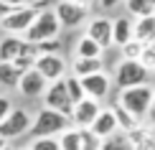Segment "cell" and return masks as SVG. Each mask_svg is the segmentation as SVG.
Segmentation results:
<instances>
[{
    "instance_id": "obj_21",
    "label": "cell",
    "mask_w": 155,
    "mask_h": 150,
    "mask_svg": "<svg viewBox=\"0 0 155 150\" xmlns=\"http://www.w3.org/2000/svg\"><path fill=\"white\" fill-rule=\"evenodd\" d=\"M36 58H38V54H36V46H33V43H23L21 54L13 58L10 64H13V66H15L18 71H28V69H33Z\"/></svg>"
},
{
    "instance_id": "obj_8",
    "label": "cell",
    "mask_w": 155,
    "mask_h": 150,
    "mask_svg": "<svg viewBox=\"0 0 155 150\" xmlns=\"http://www.w3.org/2000/svg\"><path fill=\"white\" fill-rule=\"evenodd\" d=\"M25 130H31V115L25 112L23 107H13L8 112V117L0 122V138L3 140L21 138Z\"/></svg>"
},
{
    "instance_id": "obj_5",
    "label": "cell",
    "mask_w": 155,
    "mask_h": 150,
    "mask_svg": "<svg viewBox=\"0 0 155 150\" xmlns=\"http://www.w3.org/2000/svg\"><path fill=\"white\" fill-rule=\"evenodd\" d=\"M114 84L120 89L140 87V84H150V71H147L140 61H127L122 58L117 64V74H114Z\"/></svg>"
},
{
    "instance_id": "obj_42",
    "label": "cell",
    "mask_w": 155,
    "mask_h": 150,
    "mask_svg": "<svg viewBox=\"0 0 155 150\" xmlns=\"http://www.w3.org/2000/svg\"><path fill=\"white\" fill-rule=\"evenodd\" d=\"M94 3H97V0H94Z\"/></svg>"
},
{
    "instance_id": "obj_35",
    "label": "cell",
    "mask_w": 155,
    "mask_h": 150,
    "mask_svg": "<svg viewBox=\"0 0 155 150\" xmlns=\"http://www.w3.org/2000/svg\"><path fill=\"white\" fill-rule=\"evenodd\" d=\"M120 3H125V0H97V5H99V8H117Z\"/></svg>"
},
{
    "instance_id": "obj_28",
    "label": "cell",
    "mask_w": 155,
    "mask_h": 150,
    "mask_svg": "<svg viewBox=\"0 0 155 150\" xmlns=\"http://www.w3.org/2000/svg\"><path fill=\"white\" fill-rule=\"evenodd\" d=\"M79 142H81V150H99V148H102V140L97 138L89 127L79 130Z\"/></svg>"
},
{
    "instance_id": "obj_3",
    "label": "cell",
    "mask_w": 155,
    "mask_h": 150,
    "mask_svg": "<svg viewBox=\"0 0 155 150\" xmlns=\"http://www.w3.org/2000/svg\"><path fill=\"white\" fill-rule=\"evenodd\" d=\"M59 31H61V25H59V21H56L54 10L46 8V10H41V13L33 18L31 28L23 33V36H25L23 41L36 46V43H43V41H54V38H59Z\"/></svg>"
},
{
    "instance_id": "obj_6",
    "label": "cell",
    "mask_w": 155,
    "mask_h": 150,
    "mask_svg": "<svg viewBox=\"0 0 155 150\" xmlns=\"http://www.w3.org/2000/svg\"><path fill=\"white\" fill-rule=\"evenodd\" d=\"M51 10H54V15H56V21H59L61 28H79V25L87 21V15H89L87 5L74 3V0H59Z\"/></svg>"
},
{
    "instance_id": "obj_24",
    "label": "cell",
    "mask_w": 155,
    "mask_h": 150,
    "mask_svg": "<svg viewBox=\"0 0 155 150\" xmlns=\"http://www.w3.org/2000/svg\"><path fill=\"white\" fill-rule=\"evenodd\" d=\"M125 5H127V10H130L135 18H147V15H153V10H155L153 0H125Z\"/></svg>"
},
{
    "instance_id": "obj_38",
    "label": "cell",
    "mask_w": 155,
    "mask_h": 150,
    "mask_svg": "<svg viewBox=\"0 0 155 150\" xmlns=\"http://www.w3.org/2000/svg\"><path fill=\"white\" fill-rule=\"evenodd\" d=\"M3 148H5V140H3V138H0V150H3Z\"/></svg>"
},
{
    "instance_id": "obj_32",
    "label": "cell",
    "mask_w": 155,
    "mask_h": 150,
    "mask_svg": "<svg viewBox=\"0 0 155 150\" xmlns=\"http://www.w3.org/2000/svg\"><path fill=\"white\" fill-rule=\"evenodd\" d=\"M59 48H61L59 38H54V41H43V43H36V54H38V56H43V54H59Z\"/></svg>"
},
{
    "instance_id": "obj_37",
    "label": "cell",
    "mask_w": 155,
    "mask_h": 150,
    "mask_svg": "<svg viewBox=\"0 0 155 150\" xmlns=\"http://www.w3.org/2000/svg\"><path fill=\"white\" fill-rule=\"evenodd\" d=\"M10 10H13V8H10V5H5V3H3V0H0V21H3V18H5V15H8V13H10Z\"/></svg>"
},
{
    "instance_id": "obj_10",
    "label": "cell",
    "mask_w": 155,
    "mask_h": 150,
    "mask_svg": "<svg viewBox=\"0 0 155 150\" xmlns=\"http://www.w3.org/2000/svg\"><path fill=\"white\" fill-rule=\"evenodd\" d=\"M99 102H94V99H89V97H84L81 102H76L74 104V109H71V117H69V122H71V127L76 130H84V127H89L94 122V117L99 115Z\"/></svg>"
},
{
    "instance_id": "obj_30",
    "label": "cell",
    "mask_w": 155,
    "mask_h": 150,
    "mask_svg": "<svg viewBox=\"0 0 155 150\" xmlns=\"http://www.w3.org/2000/svg\"><path fill=\"white\" fill-rule=\"evenodd\" d=\"M137 61L143 64L147 71H155V41H153V43H145V46H143V54H140Z\"/></svg>"
},
{
    "instance_id": "obj_20",
    "label": "cell",
    "mask_w": 155,
    "mask_h": 150,
    "mask_svg": "<svg viewBox=\"0 0 155 150\" xmlns=\"http://www.w3.org/2000/svg\"><path fill=\"white\" fill-rule=\"evenodd\" d=\"M102 58H74V74L76 79H84V76H92L97 71H102Z\"/></svg>"
},
{
    "instance_id": "obj_2",
    "label": "cell",
    "mask_w": 155,
    "mask_h": 150,
    "mask_svg": "<svg viewBox=\"0 0 155 150\" xmlns=\"http://www.w3.org/2000/svg\"><path fill=\"white\" fill-rule=\"evenodd\" d=\"M41 10H46V0H38V3L25 5V8H13L8 15L0 21V28H3L8 36L25 33V31L31 28V23H33V18H36Z\"/></svg>"
},
{
    "instance_id": "obj_11",
    "label": "cell",
    "mask_w": 155,
    "mask_h": 150,
    "mask_svg": "<svg viewBox=\"0 0 155 150\" xmlns=\"http://www.w3.org/2000/svg\"><path fill=\"white\" fill-rule=\"evenodd\" d=\"M84 36L92 38L102 51L109 48V46H112V21H109V18H92Z\"/></svg>"
},
{
    "instance_id": "obj_22",
    "label": "cell",
    "mask_w": 155,
    "mask_h": 150,
    "mask_svg": "<svg viewBox=\"0 0 155 150\" xmlns=\"http://www.w3.org/2000/svg\"><path fill=\"white\" fill-rule=\"evenodd\" d=\"M76 58H102V48L97 46L92 38L81 36L76 41Z\"/></svg>"
},
{
    "instance_id": "obj_9",
    "label": "cell",
    "mask_w": 155,
    "mask_h": 150,
    "mask_svg": "<svg viewBox=\"0 0 155 150\" xmlns=\"http://www.w3.org/2000/svg\"><path fill=\"white\" fill-rule=\"evenodd\" d=\"M33 69H36L38 74H41L43 79L51 84V82L64 79V74H66V61H64L59 54H43V56H38V58H36Z\"/></svg>"
},
{
    "instance_id": "obj_40",
    "label": "cell",
    "mask_w": 155,
    "mask_h": 150,
    "mask_svg": "<svg viewBox=\"0 0 155 150\" xmlns=\"http://www.w3.org/2000/svg\"><path fill=\"white\" fill-rule=\"evenodd\" d=\"M3 150H13V148H8V145H5V148H3Z\"/></svg>"
},
{
    "instance_id": "obj_16",
    "label": "cell",
    "mask_w": 155,
    "mask_h": 150,
    "mask_svg": "<svg viewBox=\"0 0 155 150\" xmlns=\"http://www.w3.org/2000/svg\"><path fill=\"white\" fill-rule=\"evenodd\" d=\"M132 38L140 43H153L155 41V18H137V23H132Z\"/></svg>"
},
{
    "instance_id": "obj_17",
    "label": "cell",
    "mask_w": 155,
    "mask_h": 150,
    "mask_svg": "<svg viewBox=\"0 0 155 150\" xmlns=\"http://www.w3.org/2000/svg\"><path fill=\"white\" fill-rule=\"evenodd\" d=\"M109 112H112L114 122H117V130H120V132L127 135V132H132V130L140 127V120H137V117H132L127 109H122L120 104H112V107H109Z\"/></svg>"
},
{
    "instance_id": "obj_19",
    "label": "cell",
    "mask_w": 155,
    "mask_h": 150,
    "mask_svg": "<svg viewBox=\"0 0 155 150\" xmlns=\"http://www.w3.org/2000/svg\"><path fill=\"white\" fill-rule=\"evenodd\" d=\"M132 148L135 150H155V130H145V127H137L132 132H127Z\"/></svg>"
},
{
    "instance_id": "obj_4",
    "label": "cell",
    "mask_w": 155,
    "mask_h": 150,
    "mask_svg": "<svg viewBox=\"0 0 155 150\" xmlns=\"http://www.w3.org/2000/svg\"><path fill=\"white\" fill-rule=\"evenodd\" d=\"M69 127H71L69 117H64V115H59V112H54V109H46V107H43L41 112L36 115L31 132H33V140H36V138H56V135H61L64 130H69Z\"/></svg>"
},
{
    "instance_id": "obj_15",
    "label": "cell",
    "mask_w": 155,
    "mask_h": 150,
    "mask_svg": "<svg viewBox=\"0 0 155 150\" xmlns=\"http://www.w3.org/2000/svg\"><path fill=\"white\" fill-rule=\"evenodd\" d=\"M127 41H132V21L127 15H120L112 21V43L114 46H125Z\"/></svg>"
},
{
    "instance_id": "obj_7",
    "label": "cell",
    "mask_w": 155,
    "mask_h": 150,
    "mask_svg": "<svg viewBox=\"0 0 155 150\" xmlns=\"http://www.w3.org/2000/svg\"><path fill=\"white\" fill-rule=\"evenodd\" d=\"M43 107L54 109V112H59L64 117H71L74 104H71V99H69V94H66V84H64V79L51 82L46 87V92H43Z\"/></svg>"
},
{
    "instance_id": "obj_12",
    "label": "cell",
    "mask_w": 155,
    "mask_h": 150,
    "mask_svg": "<svg viewBox=\"0 0 155 150\" xmlns=\"http://www.w3.org/2000/svg\"><path fill=\"white\" fill-rule=\"evenodd\" d=\"M79 82H81L84 97H89V99H94V102H102L107 97V92H109V76L104 71H97L92 76H84Z\"/></svg>"
},
{
    "instance_id": "obj_23",
    "label": "cell",
    "mask_w": 155,
    "mask_h": 150,
    "mask_svg": "<svg viewBox=\"0 0 155 150\" xmlns=\"http://www.w3.org/2000/svg\"><path fill=\"white\" fill-rule=\"evenodd\" d=\"M99 150H135V148H132V142H130V138L125 132H114V135H109V138L102 140Z\"/></svg>"
},
{
    "instance_id": "obj_1",
    "label": "cell",
    "mask_w": 155,
    "mask_h": 150,
    "mask_svg": "<svg viewBox=\"0 0 155 150\" xmlns=\"http://www.w3.org/2000/svg\"><path fill=\"white\" fill-rule=\"evenodd\" d=\"M153 94H155V87L153 84H140V87H130V89H120L117 94V104L122 109H127L132 117L143 120L150 109V102H153Z\"/></svg>"
},
{
    "instance_id": "obj_31",
    "label": "cell",
    "mask_w": 155,
    "mask_h": 150,
    "mask_svg": "<svg viewBox=\"0 0 155 150\" xmlns=\"http://www.w3.org/2000/svg\"><path fill=\"white\" fill-rule=\"evenodd\" d=\"M28 150H61V148H59V140L56 138H36Z\"/></svg>"
},
{
    "instance_id": "obj_29",
    "label": "cell",
    "mask_w": 155,
    "mask_h": 150,
    "mask_svg": "<svg viewBox=\"0 0 155 150\" xmlns=\"http://www.w3.org/2000/svg\"><path fill=\"white\" fill-rule=\"evenodd\" d=\"M143 46L145 43H140V41H127L125 46H120V51H122V58H127V61H137L140 58V54H143Z\"/></svg>"
},
{
    "instance_id": "obj_18",
    "label": "cell",
    "mask_w": 155,
    "mask_h": 150,
    "mask_svg": "<svg viewBox=\"0 0 155 150\" xmlns=\"http://www.w3.org/2000/svg\"><path fill=\"white\" fill-rule=\"evenodd\" d=\"M23 43L25 41H23V38H18V36H5L3 41H0V64H10L13 58L21 54Z\"/></svg>"
},
{
    "instance_id": "obj_36",
    "label": "cell",
    "mask_w": 155,
    "mask_h": 150,
    "mask_svg": "<svg viewBox=\"0 0 155 150\" xmlns=\"http://www.w3.org/2000/svg\"><path fill=\"white\" fill-rule=\"evenodd\" d=\"M147 122H150V125L155 127V94H153V102H150V109H147Z\"/></svg>"
},
{
    "instance_id": "obj_41",
    "label": "cell",
    "mask_w": 155,
    "mask_h": 150,
    "mask_svg": "<svg viewBox=\"0 0 155 150\" xmlns=\"http://www.w3.org/2000/svg\"><path fill=\"white\" fill-rule=\"evenodd\" d=\"M23 150H28V148H23Z\"/></svg>"
},
{
    "instance_id": "obj_25",
    "label": "cell",
    "mask_w": 155,
    "mask_h": 150,
    "mask_svg": "<svg viewBox=\"0 0 155 150\" xmlns=\"http://www.w3.org/2000/svg\"><path fill=\"white\" fill-rule=\"evenodd\" d=\"M59 148L61 150H81V142H79V130L76 127H69L59 135Z\"/></svg>"
},
{
    "instance_id": "obj_34",
    "label": "cell",
    "mask_w": 155,
    "mask_h": 150,
    "mask_svg": "<svg viewBox=\"0 0 155 150\" xmlns=\"http://www.w3.org/2000/svg\"><path fill=\"white\" fill-rule=\"evenodd\" d=\"M5 5H10V8H25V5H33L38 0H3Z\"/></svg>"
},
{
    "instance_id": "obj_33",
    "label": "cell",
    "mask_w": 155,
    "mask_h": 150,
    "mask_svg": "<svg viewBox=\"0 0 155 150\" xmlns=\"http://www.w3.org/2000/svg\"><path fill=\"white\" fill-rule=\"evenodd\" d=\"M13 109V104H10V99H5V97H0V122L8 117V112Z\"/></svg>"
},
{
    "instance_id": "obj_27",
    "label": "cell",
    "mask_w": 155,
    "mask_h": 150,
    "mask_svg": "<svg viewBox=\"0 0 155 150\" xmlns=\"http://www.w3.org/2000/svg\"><path fill=\"white\" fill-rule=\"evenodd\" d=\"M64 84H66V94H69V99H71V104H76V102L84 99L81 82L76 79V76H66V79H64Z\"/></svg>"
},
{
    "instance_id": "obj_14",
    "label": "cell",
    "mask_w": 155,
    "mask_h": 150,
    "mask_svg": "<svg viewBox=\"0 0 155 150\" xmlns=\"http://www.w3.org/2000/svg\"><path fill=\"white\" fill-rule=\"evenodd\" d=\"M89 130H92L99 140H104V138H109V135L120 132V130H117V122H114L112 112H109V107H107V109H104V107L99 109V115L94 117V122L89 125Z\"/></svg>"
},
{
    "instance_id": "obj_39",
    "label": "cell",
    "mask_w": 155,
    "mask_h": 150,
    "mask_svg": "<svg viewBox=\"0 0 155 150\" xmlns=\"http://www.w3.org/2000/svg\"><path fill=\"white\" fill-rule=\"evenodd\" d=\"M74 3H84V5H87V3H89V0H74Z\"/></svg>"
},
{
    "instance_id": "obj_26",
    "label": "cell",
    "mask_w": 155,
    "mask_h": 150,
    "mask_svg": "<svg viewBox=\"0 0 155 150\" xmlns=\"http://www.w3.org/2000/svg\"><path fill=\"white\" fill-rule=\"evenodd\" d=\"M21 76H23V71H18L13 64H0V84H5V87H18Z\"/></svg>"
},
{
    "instance_id": "obj_13",
    "label": "cell",
    "mask_w": 155,
    "mask_h": 150,
    "mask_svg": "<svg viewBox=\"0 0 155 150\" xmlns=\"http://www.w3.org/2000/svg\"><path fill=\"white\" fill-rule=\"evenodd\" d=\"M46 87H48V82L43 79V76L38 74L36 69L23 71L21 82H18V89H21V94H23V97H43Z\"/></svg>"
}]
</instances>
